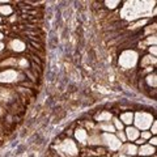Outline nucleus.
I'll return each mask as SVG.
<instances>
[{"label": "nucleus", "instance_id": "1", "mask_svg": "<svg viewBox=\"0 0 157 157\" xmlns=\"http://www.w3.org/2000/svg\"><path fill=\"white\" fill-rule=\"evenodd\" d=\"M141 54L136 48H124L118 56V66L124 72H136Z\"/></svg>", "mask_w": 157, "mask_h": 157}, {"label": "nucleus", "instance_id": "2", "mask_svg": "<svg viewBox=\"0 0 157 157\" xmlns=\"http://www.w3.org/2000/svg\"><path fill=\"white\" fill-rule=\"evenodd\" d=\"M55 151L62 157H78L81 148L76 144V141L72 137H64L63 140L55 141Z\"/></svg>", "mask_w": 157, "mask_h": 157}, {"label": "nucleus", "instance_id": "3", "mask_svg": "<svg viewBox=\"0 0 157 157\" xmlns=\"http://www.w3.org/2000/svg\"><path fill=\"white\" fill-rule=\"evenodd\" d=\"M25 72H21L13 68H7V70H0V85H13V84H21L25 81Z\"/></svg>", "mask_w": 157, "mask_h": 157}, {"label": "nucleus", "instance_id": "4", "mask_svg": "<svg viewBox=\"0 0 157 157\" xmlns=\"http://www.w3.org/2000/svg\"><path fill=\"white\" fill-rule=\"evenodd\" d=\"M156 119V113L147 110H136L134 111V124L139 131L149 130L152 122Z\"/></svg>", "mask_w": 157, "mask_h": 157}, {"label": "nucleus", "instance_id": "5", "mask_svg": "<svg viewBox=\"0 0 157 157\" xmlns=\"http://www.w3.org/2000/svg\"><path fill=\"white\" fill-rule=\"evenodd\" d=\"M6 48L9 54L12 55H18V54H22L26 51V42L21 39L20 37H14V38H9L6 39Z\"/></svg>", "mask_w": 157, "mask_h": 157}, {"label": "nucleus", "instance_id": "6", "mask_svg": "<svg viewBox=\"0 0 157 157\" xmlns=\"http://www.w3.org/2000/svg\"><path fill=\"white\" fill-rule=\"evenodd\" d=\"M101 143L107 152H113V153H117L122 145V143L117 139L114 134H102V132H101Z\"/></svg>", "mask_w": 157, "mask_h": 157}, {"label": "nucleus", "instance_id": "7", "mask_svg": "<svg viewBox=\"0 0 157 157\" xmlns=\"http://www.w3.org/2000/svg\"><path fill=\"white\" fill-rule=\"evenodd\" d=\"M72 139L76 141V144L80 148H86L88 147V140H89V132H88L81 124L73 128V135Z\"/></svg>", "mask_w": 157, "mask_h": 157}, {"label": "nucleus", "instance_id": "8", "mask_svg": "<svg viewBox=\"0 0 157 157\" xmlns=\"http://www.w3.org/2000/svg\"><path fill=\"white\" fill-rule=\"evenodd\" d=\"M117 153L119 156H124V157H137V145L135 143L126 141V143L121 145V148Z\"/></svg>", "mask_w": 157, "mask_h": 157}, {"label": "nucleus", "instance_id": "9", "mask_svg": "<svg viewBox=\"0 0 157 157\" xmlns=\"http://www.w3.org/2000/svg\"><path fill=\"white\" fill-rule=\"evenodd\" d=\"M157 64V59L155 56L149 55V54H141L140 59H139V66H137V70H141V68H147V67H156Z\"/></svg>", "mask_w": 157, "mask_h": 157}, {"label": "nucleus", "instance_id": "10", "mask_svg": "<svg viewBox=\"0 0 157 157\" xmlns=\"http://www.w3.org/2000/svg\"><path fill=\"white\" fill-rule=\"evenodd\" d=\"M137 157H157L156 147H152L148 143L137 147Z\"/></svg>", "mask_w": 157, "mask_h": 157}, {"label": "nucleus", "instance_id": "11", "mask_svg": "<svg viewBox=\"0 0 157 157\" xmlns=\"http://www.w3.org/2000/svg\"><path fill=\"white\" fill-rule=\"evenodd\" d=\"M113 117H114V114L110 110H98L94 114V117H93V121L98 124V123H104V122H111Z\"/></svg>", "mask_w": 157, "mask_h": 157}, {"label": "nucleus", "instance_id": "12", "mask_svg": "<svg viewBox=\"0 0 157 157\" xmlns=\"http://www.w3.org/2000/svg\"><path fill=\"white\" fill-rule=\"evenodd\" d=\"M139 78H141V81H143V84L147 89L156 90V88H157V73H156V71L149 73V75H145L144 77H139Z\"/></svg>", "mask_w": 157, "mask_h": 157}, {"label": "nucleus", "instance_id": "13", "mask_svg": "<svg viewBox=\"0 0 157 157\" xmlns=\"http://www.w3.org/2000/svg\"><path fill=\"white\" fill-rule=\"evenodd\" d=\"M124 127L132 126L134 124V110H123L119 113V115H117Z\"/></svg>", "mask_w": 157, "mask_h": 157}, {"label": "nucleus", "instance_id": "14", "mask_svg": "<svg viewBox=\"0 0 157 157\" xmlns=\"http://www.w3.org/2000/svg\"><path fill=\"white\" fill-rule=\"evenodd\" d=\"M124 134H126V139L128 143H134L136 139H139V135H140V131L136 128L135 126H127L124 127Z\"/></svg>", "mask_w": 157, "mask_h": 157}, {"label": "nucleus", "instance_id": "15", "mask_svg": "<svg viewBox=\"0 0 157 157\" xmlns=\"http://www.w3.org/2000/svg\"><path fill=\"white\" fill-rule=\"evenodd\" d=\"M14 2H9L6 4H0V16L3 18H8L12 14H14V7H13Z\"/></svg>", "mask_w": 157, "mask_h": 157}, {"label": "nucleus", "instance_id": "16", "mask_svg": "<svg viewBox=\"0 0 157 157\" xmlns=\"http://www.w3.org/2000/svg\"><path fill=\"white\" fill-rule=\"evenodd\" d=\"M152 18H137L135 21H131L128 29L132 32H141V29H143L147 24L151 22Z\"/></svg>", "mask_w": 157, "mask_h": 157}, {"label": "nucleus", "instance_id": "17", "mask_svg": "<svg viewBox=\"0 0 157 157\" xmlns=\"http://www.w3.org/2000/svg\"><path fill=\"white\" fill-rule=\"evenodd\" d=\"M156 29H157V24H156V20H153L152 21L151 20V22L149 24H147V25L141 29V39L145 38V37H148V36H152V34H156Z\"/></svg>", "mask_w": 157, "mask_h": 157}, {"label": "nucleus", "instance_id": "18", "mask_svg": "<svg viewBox=\"0 0 157 157\" xmlns=\"http://www.w3.org/2000/svg\"><path fill=\"white\" fill-rule=\"evenodd\" d=\"M97 128L102 134H115V128L111 122H104V123H98Z\"/></svg>", "mask_w": 157, "mask_h": 157}, {"label": "nucleus", "instance_id": "19", "mask_svg": "<svg viewBox=\"0 0 157 157\" xmlns=\"http://www.w3.org/2000/svg\"><path fill=\"white\" fill-rule=\"evenodd\" d=\"M102 4L109 11H117L118 8L122 7L123 2H121V0H105V2H102Z\"/></svg>", "mask_w": 157, "mask_h": 157}, {"label": "nucleus", "instance_id": "20", "mask_svg": "<svg viewBox=\"0 0 157 157\" xmlns=\"http://www.w3.org/2000/svg\"><path fill=\"white\" fill-rule=\"evenodd\" d=\"M143 41H144V43L147 45V47H149V46H157L156 45V43H157V36H156V34H152V36H148V37L143 38Z\"/></svg>", "mask_w": 157, "mask_h": 157}, {"label": "nucleus", "instance_id": "21", "mask_svg": "<svg viewBox=\"0 0 157 157\" xmlns=\"http://www.w3.org/2000/svg\"><path fill=\"white\" fill-rule=\"evenodd\" d=\"M111 123H113V126H114L115 131H123V130H124V126H123V123H122V122H121L119 119H118V117H117V115L113 117Z\"/></svg>", "mask_w": 157, "mask_h": 157}, {"label": "nucleus", "instance_id": "22", "mask_svg": "<svg viewBox=\"0 0 157 157\" xmlns=\"http://www.w3.org/2000/svg\"><path fill=\"white\" fill-rule=\"evenodd\" d=\"M114 135H115V137H117V139L121 141L122 144H123V143H126V141H127L124 131H115V134H114Z\"/></svg>", "mask_w": 157, "mask_h": 157}, {"label": "nucleus", "instance_id": "23", "mask_svg": "<svg viewBox=\"0 0 157 157\" xmlns=\"http://www.w3.org/2000/svg\"><path fill=\"white\" fill-rule=\"evenodd\" d=\"M139 137L140 139H143V140H145V141H148L151 137H152V134L148 131V130H145V131H140V135H139Z\"/></svg>", "mask_w": 157, "mask_h": 157}, {"label": "nucleus", "instance_id": "24", "mask_svg": "<svg viewBox=\"0 0 157 157\" xmlns=\"http://www.w3.org/2000/svg\"><path fill=\"white\" fill-rule=\"evenodd\" d=\"M148 131L152 134V136H157V119H155L153 122H152V124H151Z\"/></svg>", "mask_w": 157, "mask_h": 157}, {"label": "nucleus", "instance_id": "25", "mask_svg": "<svg viewBox=\"0 0 157 157\" xmlns=\"http://www.w3.org/2000/svg\"><path fill=\"white\" fill-rule=\"evenodd\" d=\"M145 52L156 58V56H157V46H149L148 48H147V51H145Z\"/></svg>", "mask_w": 157, "mask_h": 157}, {"label": "nucleus", "instance_id": "26", "mask_svg": "<svg viewBox=\"0 0 157 157\" xmlns=\"http://www.w3.org/2000/svg\"><path fill=\"white\" fill-rule=\"evenodd\" d=\"M7 52V48H6V42H0V58H3Z\"/></svg>", "mask_w": 157, "mask_h": 157}, {"label": "nucleus", "instance_id": "27", "mask_svg": "<svg viewBox=\"0 0 157 157\" xmlns=\"http://www.w3.org/2000/svg\"><path fill=\"white\" fill-rule=\"evenodd\" d=\"M147 143H148L149 145H152V147H157V136H152Z\"/></svg>", "mask_w": 157, "mask_h": 157}, {"label": "nucleus", "instance_id": "28", "mask_svg": "<svg viewBox=\"0 0 157 157\" xmlns=\"http://www.w3.org/2000/svg\"><path fill=\"white\" fill-rule=\"evenodd\" d=\"M6 114H7V110H6V107H3L2 105H0V118H2V117H4Z\"/></svg>", "mask_w": 157, "mask_h": 157}, {"label": "nucleus", "instance_id": "29", "mask_svg": "<svg viewBox=\"0 0 157 157\" xmlns=\"http://www.w3.org/2000/svg\"><path fill=\"white\" fill-rule=\"evenodd\" d=\"M6 39H7V36H6V33L0 32V42H6Z\"/></svg>", "mask_w": 157, "mask_h": 157}, {"label": "nucleus", "instance_id": "30", "mask_svg": "<svg viewBox=\"0 0 157 157\" xmlns=\"http://www.w3.org/2000/svg\"><path fill=\"white\" fill-rule=\"evenodd\" d=\"M3 22H4V18H3L2 16H0V25H2V24H3Z\"/></svg>", "mask_w": 157, "mask_h": 157}]
</instances>
